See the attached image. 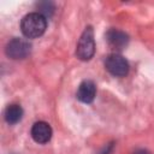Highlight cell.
<instances>
[{
    "mask_svg": "<svg viewBox=\"0 0 154 154\" xmlns=\"http://www.w3.org/2000/svg\"><path fill=\"white\" fill-rule=\"evenodd\" d=\"M47 28V18L38 12H32L23 17L20 29L25 37L36 38L43 35Z\"/></svg>",
    "mask_w": 154,
    "mask_h": 154,
    "instance_id": "1",
    "label": "cell"
},
{
    "mask_svg": "<svg viewBox=\"0 0 154 154\" xmlns=\"http://www.w3.org/2000/svg\"><path fill=\"white\" fill-rule=\"evenodd\" d=\"M94 53H95L94 31L91 26H87L78 40L77 48H76V55L81 60H90Z\"/></svg>",
    "mask_w": 154,
    "mask_h": 154,
    "instance_id": "2",
    "label": "cell"
},
{
    "mask_svg": "<svg viewBox=\"0 0 154 154\" xmlns=\"http://www.w3.org/2000/svg\"><path fill=\"white\" fill-rule=\"evenodd\" d=\"M30 51H31V45L29 43V41H26L25 38H19V37H14L11 41H8L5 48L6 55L16 60L26 58Z\"/></svg>",
    "mask_w": 154,
    "mask_h": 154,
    "instance_id": "3",
    "label": "cell"
},
{
    "mask_svg": "<svg viewBox=\"0 0 154 154\" xmlns=\"http://www.w3.org/2000/svg\"><path fill=\"white\" fill-rule=\"evenodd\" d=\"M105 66H106V70L116 77H124L129 72V64L126 59L123 55L117 53L109 54L106 58Z\"/></svg>",
    "mask_w": 154,
    "mask_h": 154,
    "instance_id": "4",
    "label": "cell"
},
{
    "mask_svg": "<svg viewBox=\"0 0 154 154\" xmlns=\"http://www.w3.org/2000/svg\"><path fill=\"white\" fill-rule=\"evenodd\" d=\"M31 137L37 143H47L52 137V128L46 122H37L31 128Z\"/></svg>",
    "mask_w": 154,
    "mask_h": 154,
    "instance_id": "5",
    "label": "cell"
},
{
    "mask_svg": "<svg viewBox=\"0 0 154 154\" xmlns=\"http://www.w3.org/2000/svg\"><path fill=\"white\" fill-rule=\"evenodd\" d=\"M95 95H96V87H95V83L93 81H83L78 89H77V93H76V96L77 99L81 101V102H84V103H90L93 102V100L95 99Z\"/></svg>",
    "mask_w": 154,
    "mask_h": 154,
    "instance_id": "6",
    "label": "cell"
},
{
    "mask_svg": "<svg viewBox=\"0 0 154 154\" xmlns=\"http://www.w3.org/2000/svg\"><path fill=\"white\" fill-rule=\"evenodd\" d=\"M106 40L108 45L114 49H123L129 42L128 35L118 29H109L106 32Z\"/></svg>",
    "mask_w": 154,
    "mask_h": 154,
    "instance_id": "7",
    "label": "cell"
},
{
    "mask_svg": "<svg viewBox=\"0 0 154 154\" xmlns=\"http://www.w3.org/2000/svg\"><path fill=\"white\" fill-rule=\"evenodd\" d=\"M23 117V109L19 105L12 103L8 105L5 109V120L8 124H16L18 123Z\"/></svg>",
    "mask_w": 154,
    "mask_h": 154,
    "instance_id": "8",
    "label": "cell"
},
{
    "mask_svg": "<svg viewBox=\"0 0 154 154\" xmlns=\"http://www.w3.org/2000/svg\"><path fill=\"white\" fill-rule=\"evenodd\" d=\"M37 7H38V13H41V14L45 16L46 18H47V17H51L52 13L54 12V5H53L52 2H48V1L38 2V4H37Z\"/></svg>",
    "mask_w": 154,
    "mask_h": 154,
    "instance_id": "9",
    "label": "cell"
},
{
    "mask_svg": "<svg viewBox=\"0 0 154 154\" xmlns=\"http://www.w3.org/2000/svg\"><path fill=\"white\" fill-rule=\"evenodd\" d=\"M134 154H150V153L146 149H137V150L134 152Z\"/></svg>",
    "mask_w": 154,
    "mask_h": 154,
    "instance_id": "10",
    "label": "cell"
}]
</instances>
